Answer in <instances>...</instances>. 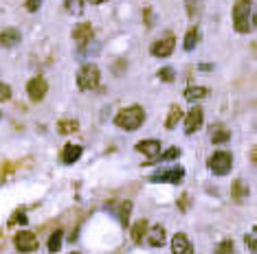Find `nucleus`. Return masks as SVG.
I'll return each instance as SVG.
<instances>
[{
  "instance_id": "nucleus-1",
  "label": "nucleus",
  "mask_w": 257,
  "mask_h": 254,
  "mask_svg": "<svg viewBox=\"0 0 257 254\" xmlns=\"http://www.w3.org/2000/svg\"><path fill=\"white\" fill-rule=\"evenodd\" d=\"M233 26L239 33H248L255 26V2L253 0H237L233 7Z\"/></svg>"
},
{
  "instance_id": "nucleus-2",
  "label": "nucleus",
  "mask_w": 257,
  "mask_h": 254,
  "mask_svg": "<svg viewBox=\"0 0 257 254\" xmlns=\"http://www.w3.org/2000/svg\"><path fill=\"white\" fill-rule=\"evenodd\" d=\"M115 123L121 127V129L134 131L145 123V112H143V108H138V105H132V108L121 109V112L115 116Z\"/></svg>"
},
{
  "instance_id": "nucleus-3",
  "label": "nucleus",
  "mask_w": 257,
  "mask_h": 254,
  "mask_svg": "<svg viewBox=\"0 0 257 254\" xmlns=\"http://www.w3.org/2000/svg\"><path fill=\"white\" fill-rule=\"evenodd\" d=\"M99 81H101V73H99L97 64H86L81 66V70L77 73V86H79V90H95V88L99 86Z\"/></svg>"
},
{
  "instance_id": "nucleus-4",
  "label": "nucleus",
  "mask_w": 257,
  "mask_h": 254,
  "mask_svg": "<svg viewBox=\"0 0 257 254\" xmlns=\"http://www.w3.org/2000/svg\"><path fill=\"white\" fill-rule=\"evenodd\" d=\"M231 164H233L231 151H216L211 158H209V169H211L216 175H226L231 171Z\"/></svg>"
},
{
  "instance_id": "nucleus-5",
  "label": "nucleus",
  "mask_w": 257,
  "mask_h": 254,
  "mask_svg": "<svg viewBox=\"0 0 257 254\" xmlns=\"http://www.w3.org/2000/svg\"><path fill=\"white\" fill-rule=\"evenodd\" d=\"M182 178H185V169L182 166H172V169L156 171V173L150 175L152 182H169V184H180Z\"/></svg>"
},
{
  "instance_id": "nucleus-6",
  "label": "nucleus",
  "mask_w": 257,
  "mask_h": 254,
  "mask_svg": "<svg viewBox=\"0 0 257 254\" xmlns=\"http://www.w3.org/2000/svg\"><path fill=\"white\" fill-rule=\"evenodd\" d=\"M174 46H176V37H174L172 33H167L152 44V55L154 57H169L174 53Z\"/></svg>"
},
{
  "instance_id": "nucleus-7",
  "label": "nucleus",
  "mask_w": 257,
  "mask_h": 254,
  "mask_svg": "<svg viewBox=\"0 0 257 254\" xmlns=\"http://www.w3.org/2000/svg\"><path fill=\"white\" fill-rule=\"evenodd\" d=\"M14 243H16V248H18L20 252H33V250H38L36 235H33V232H29V230L18 232V235L14 236Z\"/></svg>"
},
{
  "instance_id": "nucleus-8",
  "label": "nucleus",
  "mask_w": 257,
  "mask_h": 254,
  "mask_svg": "<svg viewBox=\"0 0 257 254\" xmlns=\"http://www.w3.org/2000/svg\"><path fill=\"white\" fill-rule=\"evenodd\" d=\"M46 90H49V83L42 77H33L27 86V92H29V96H31V101H42L46 96Z\"/></svg>"
},
{
  "instance_id": "nucleus-9",
  "label": "nucleus",
  "mask_w": 257,
  "mask_h": 254,
  "mask_svg": "<svg viewBox=\"0 0 257 254\" xmlns=\"http://www.w3.org/2000/svg\"><path fill=\"white\" fill-rule=\"evenodd\" d=\"M172 252L174 254H194V245H191L189 236L185 232H176L172 236Z\"/></svg>"
},
{
  "instance_id": "nucleus-10",
  "label": "nucleus",
  "mask_w": 257,
  "mask_h": 254,
  "mask_svg": "<svg viewBox=\"0 0 257 254\" xmlns=\"http://www.w3.org/2000/svg\"><path fill=\"white\" fill-rule=\"evenodd\" d=\"M93 37H95V31H93V24H88V22H81V24H77L75 29H73V39H75L79 46H86Z\"/></svg>"
},
{
  "instance_id": "nucleus-11",
  "label": "nucleus",
  "mask_w": 257,
  "mask_h": 254,
  "mask_svg": "<svg viewBox=\"0 0 257 254\" xmlns=\"http://www.w3.org/2000/svg\"><path fill=\"white\" fill-rule=\"evenodd\" d=\"M202 121H204L202 109H200V108H194V109H191V112L185 116V131H187V134H194V131H198V127L202 125Z\"/></svg>"
},
{
  "instance_id": "nucleus-12",
  "label": "nucleus",
  "mask_w": 257,
  "mask_h": 254,
  "mask_svg": "<svg viewBox=\"0 0 257 254\" xmlns=\"http://www.w3.org/2000/svg\"><path fill=\"white\" fill-rule=\"evenodd\" d=\"M81 145H75V143H68L66 147H64V151H62V162L64 164H73L75 160H79L81 158Z\"/></svg>"
},
{
  "instance_id": "nucleus-13",
  "label": "nucleus",
  "mask_w": 257,
  "mask_h": 254,
  "mask_svg": "<svg viewBox=\"0 0 257 254\" xmlns=\"http://www.w3.org/2000/svg\"><path fill=\"white\" fill-rule=\"evenodd\" d=\"M209 134H211V143H216V145H222V143H229V138H231V131L226 129L224 125H211L209 127Z\"/></svg>"
},
{
  "instance_id": "nucleus-14",
  "label": "nucleus",
  "mask_w": 257,
  "mask_h": 254,
  "mask_svg": "<svg viewBox=\"0 0 257 254\" xmlns=\"http://www.w3.org/2000/svg\"><path fill=\"white\" fill-rule=\"evenodd\" d=\"M20 31L18 29H5L2 33H0V44L5 48H11V46H18L20 44Z\"/></svg>"
},
{
  "instance_id": "nucleus-15",
  "label": "nucleus",
  "mask_w": 257,
  "mask_h": 254,
  "mask_svg": "<svg viewBox=\"0 0 257 254\" xmlns=\"http://www.w3.org/2000/svg\"><path fill=\"white\" fill-rule=\"evenodd\" d=\"M137 151L145 153V156H158L160 151V140H141V143L137 145Z\"/></svg>"
},
{
  "instance_id": "nucleus-16",
  "label": "nucleus",
  "mask_w": 257,
  "mask_h": 254,
  "mask_svg": "<svg viewBox=\"0 0 257 254\" xmlns=\"http://www.w3.org/2000/svg\"><path fill=\"white\" fill-rule=\"evenodd\" d=\"M165 228L160 226V223H156L154 228L150 230V235H147V241H150V245H154V248H160V245L165 243Z\"/></svg>"
},
{
  "instance_id": "nucleus-17",
  "label": "nucleus",
  "mask_w": 257,
  "mask_h": 254,
  "mask_svg": "<svg viewBox=\"0 0 257 254\" xmlns=\"http://www.w3.org/2000/svg\"><path fill=\"white\" fill-rule=\"evenodd\" d=\"M231 195H233V200L237 201V204H242V201L246 200V195H248V186L242 182V180H235L233 188H231Z\"/></svg>"
},
{
  "instance_id": "nucleus-18",
  "label": "nucleus",
  "mask_w": 257,
  "mask_h": 254,
  "mask_svg": "<svg viewBox=\"0 0 257 254\" xmlns=\"http://www.w3.org/2000/svg\"><path fill=\"white\" fill-rule=\"evenodd\" d=\"M77 129H79V123H77L75 118H62V121L58 123L59 134H75Z\"/></svg>"
},
{
  "instance_id": "nucleus-19",
  "label": "nucleus",
  "mask_w": 257,
  "mask_h": 254,
  "mask_svg": "<svg viewBox=\"0 0 257 254\" xmlns=\"http://www.w3.org/2000/svg\"><path fill=\"white\" fill-rule=\"evenodd\" d=\"M207 96V88H200V86H191L185 90V99L191 101V103H196V101L204 99Z\"/></svg>"
},
{
  "instance_id": "nucleus-20",
  "label": "nucleus",
  "mask_w": 257,
  "mask_h": 254,
  "mask_svg": "<svg viewBox=\"0 0 257 254\" xmlns=\"http://www.w3.org/2000/svg\"><path fill=\"white\" fill-rule=\"evenodd\" d=\"M198 39H200L198 26H191V29L187 31V35H185V51H194L196 44H198Z\"/></svg>"
},
{
  "instance_id": "nucleus-21",
  "label": "nucleus",
  "mask_w": 257,
  "mask_h": 254,
  "mask_svg": "<svg viewBox=\"0 0 257 254\" xmlns=\"http://www.w3.org/2000/svg\"><path fill=\"white\" fill-rule=\"evenodd\" d=\"M145 232H147V221H145V219H141V221H137V223H134V228H132V239L137 241V243H143Z\"/></svg>"
},
{
  "instance_id": "nucleus-22",
  "label": "nucleus",
  "mask_w": 257,
  "mask_h": 254,
  "mask_svg": "<svg viewBox=\"0 0 257 254\" xmlns=\"http://www.w3.org/2000/svg\"><path fill=\"white\" fill-rule=\"evenodd\" d=\"M180 118H182V109L178 108V105H172V108H169L167 123H165V125H167V129H174V127L178 125V121H180Z\"/></svg>"
},
{
  "instance_id": "nucleus-23",
  "label": "nucleus",
  "mask_w": 257,
  "mask_h": 254,
  "mask_svg": "<svg viewBox=\"0 0 257 254\" xmlns=\"http://www.w3.org/2000/svg\"><path fill=\"white\" fill-rule=\"evenodd\" d=\"M180 149H178V147H172V149H167V151H165V153H158V156H154V158H152V160L150 162H147V164H152V162H165V160H174V158H178V156H180Z\"/></svg>"
},
{
  "instance_id": "nucleus-24",
  "label": "nucleus",
  "mask_w": 257,
  "mask_h": 254,
  "mask_svg": "<svg viewBox=\"0 0 257 254\" xmlns=\"http://www.w3.org/2000/svg\"><path fill=\"white\" fill-rule=\"evenodd\" d=\"M62 239H64V232L62 230H55L53 235H51L49 239V252H59V248H62Z\"/></svg>"
},
{
  "instance_id": "nucleus-25",
  "label": "nucleus",
  "mask_w": 257,
  "mask_h": 254,
  "mask_svg": "<svg viewBox=\"0 0 257 254\" xmlns=\"http://www.w3.org/2000/svg\"><path fill=\"white\" fill-rule=\"evenodd\" d=\"M130 213H132V201H121V210H119V221L123 226H128Z\"/></svg>"
},
{
  "instance_id": "nucleus-26",
  "label": "nucleus",
  "mask_w": 257,
  "mask_h": 254,
  "mask_svg": "<svg viewBox=\"0 0 257 254\" xmlns=\"http://www.w3.org/2000/svg\"><path fill=\"white\" fill-rule=\"evenodd\" d=\"M233 252H235V245L231 239H224L222 243H217V248H216V254H233Z\"/></svg>"
},
{
  "instance_id": "nucleus-27",
  "label": "nucleus",
  "mask_w": 257,
  "mask_h": 254,
  "mask_svg": "<svg viewBox=\"0 0 257 254\" xmlns=\"http://www.w3.org/2000/svg\"><path fill=\"white\" fill-rule=\"evenodd\" d=\"M158 79L165 83H172L174 79H176V73H174V68H160L158 70Z\"/></svg>"
},
{
  "instance_id": "nucleus-28",
  "label": "nucleus",
  "mask_w": 257,
  "mask_h": 254,
  "mask_svg": "<svg viewBox=\"0 0 257 254\" xmlns=\"http://www.w3.org/2000/svg\"><path fill=\"white\" fill-rule=\"evenodd\" d=\"M68 13H81L84 11V0H66Z\"/></svg>"
},
{
  "instance_id": "nucleus-29",
  "label": "nucleus",
  "mask_w": 257,
  "mask_h": 254,
  "mask_svg": "<svg viewBox=\"0 0 257 254\" xmlns=\"http://www.w3.org/2000/svg\"><path fill=\"white\" fill-rule=\"evenodd\" d=\"M16 223H27V215H24L22 210H16L14 217L9 219V226H16Z\"/></svg>"
},
{
  "instance_id": "nucleus-30",
  "label": "nucleus",
  "mask_w": 257,
  "mask_h": 254,
  "mask_svg": "<svg viewBox=\"0 0 257 254\" xmlns=\"http://www.w3.org/2000/svg\"><path fill=\"white\" fill-rule=\"evenodd\" d=\"M9 99H11V88L7 83H0V103H5Z\"/></svg>"
},
{
  "instance_id": "nucleus-31",
  "label": "nucleus",
  "mask_w": 257,
  "mask_h": 254,
  "mask_svg": "<svg viewBox=\"0 0 257 254\" xmlns=\"http://www.w3.org/2000/svg\"><path fill=\"white\" fill-rule=\"evenodd\" d=\"M24 4H27V9L33 13V11H38V9H40L42 0H24Z\"/></svg>"
},
{
  "instance_id": "nucleus-32",
  "label": "nucleus",
  "mask_w": 257,
  "mask_h": 254,
  "mask_svg": "<svg viewBox=\"0 0 257 254\" xmlns=\"http://www.w3.org/2000/svg\"><path fill=\"white\" fill-rule=\"evenodd\" d=\"M246 245H248V250H251L253 254H255V235H246Z\"/></svg>"
},
{
  "instance_id": "nucleus-33",
  "label": "nucleus",
  "mask_w": 257,
  "mask_h": 254,
  "mask_svg": "<svg viewBox=\"0 0 257 254\" xmlns=\"http://www.w3.org/2000/svg\"><path fill=\"white\" fill-rule=\"evenodd\" d=\"M90 4H101V2H108V0H88Z\"/></svg>"
},
{
  "instance_id": "nucleus-34",
  "label": "nucleus",
  "mask_w": 257,
  "mask_h": 254,
  "mask_svg": "<svg viewBox=\"0 0 257 254\" xmlns=\"http://www.w3.org/2000/svg\"><path fill=\"white\" fill-rule=\"evenodd\" d=\"M71 254H79V252H71Z\"/></svg>"
},
{
  "instance_id": "nucleus-35",
  "label": "nucleus",
  "mask_w": 257,
  "mask_h": 254,
  "mask_svg": "<svg viewBox=\"0 0 257 254\" xmlns=\"http://www.w3.org/2000/svg\"><path fill=\"white\" fill-rule=\"evenodd\" d=\"M0 116H2V114H0Z\"/></svg>"
}]
</instances>
